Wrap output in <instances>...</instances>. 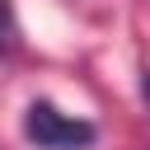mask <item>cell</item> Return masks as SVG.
Masks as SVG:
<instances>
[{"instance_id": "1", "label": "cell", "mask_w": 150, "mask_h": 150, "mask_svg": "<svg viewBox=\"0 0 150 150\" xmlns=\"http://www.w3.org/2000/svg\"><path fill=\"white\" fill-rule=\"evenodd\" d=\"M23 136L38 150H84V145H94L98 131H94V122L70 117V112H61L47 98H33L28 112H23Z\"/></svg>"}, {"instance_id": "3", "label": "cell", "mask_w": 150, "mask_h": 150, "mask_svg": "<svg viewBox=\"0 0 150 150\" xmlns=\"http://www.w3.org/2000/svg\"><path fill=\"white\" fill-rule=\"evenodd\" d=\"M145 98H150V75H145Z\"/></svg>"}, {"instance_id": "2", "label": "cell", "mask_w": 150, "mask_h": 150, "mask_svg": "<svg viewBox=\"0 0 150 150\" xmlns=\"http://www.w3.org/2000/svg\"><path fill=\"white\" fill-rule=\"evenodd\" d=\"M19 47V19H14V5L0 0V52H14Z\"/></svg>"}]
</instances>
